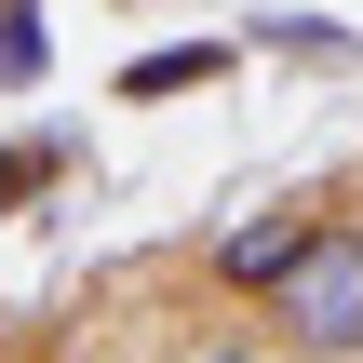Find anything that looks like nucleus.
<instances>
[{
  "instance_id": "obj_1",
  "label": "nucleus",
  "mask_w": 363,
  "mask_h": 363,
  "mask_svg": "<svg viewBox=\"0 0 363 363\" xmlns=\"http://www.w3.org/2000/svg\"><path fill=\"white\" fill-rule=\"evenodd\" d=\"M269 323H283L296 363H363V216H323L310 229V256L283 269Z\"/></svg>"
},
{
  "instance_id": "obj_2",
  "label": "nucleus",
  "mask_w": 363,
  "mask_h": 363,
  "mask_svg": "<svg viewBox=\"0 0 363 363\" xmlns=\"http://www.w3.org/2000/svg\"><path fill=\"white\" fill-rule=\"evenodd\" d=\"M310 229H323V202H256V216H242V229H229V242L202 256V269H216V296L269 310V296H283V269L310 256Z\"/></svg>"
},
{
  "instance_id": "obj_3",
  "label": "nucleus",
  "mask_w": 363,
  "mask_h": 363,
  "mask_svg": "<svg viewBox=\"0 0 363 363\" xmlns=\"http://www.w3.org/2000/svg\"><path fill=\"white\" fill-rule=\"evenodd\" d=\"M216 81H229V40H162V54H135L108 94H121V108H162V94H216Z\"/></svg>"
},
{
  "instance_id": "obj_4",
  "label": "nucleus",
  "mask_w": 363,
  "mask_h": 363,
  "mask_svg": "<svg viewBox=\"0 0 363 363\" xmlns=\"http://www.w3.org/2000/svg\"><path fill=\"white\" fill-rule=\"evenodd\" d=\"M256 54H296V67H363V40L337 27V13H283V0L256 13Z\"/></svg>"
},
{
  "instance_id": "obj_5",
  "label": "nucleus",
  "mask_w": 363,
  "mask_h": 363,
  "mask_svg": "<svg viewBox=\"0 0 363 363\" xmlns=\"http://www.w3.org/2000/svg\"><path fill=\"white\" fill-rule=\"evenodd\" d=\"M40 81H54V13L0 0V94H40Z\"/></svg>"
},
{
  "instance_id": "obj_6",
  "label": "nucleus",
  "mask_w": 363,
  "mask_h": 363,
  "mask_svg": "<svg viewBox=\"0 0 363 363\" xmlns=\"http://www.w3.org/2000/svg\"><path fill=\"white\" fill-rule=\"evenodd\" d=\"M67 162H81V135H27V148H0V216H13L27 189H54Z\"/></svg>"
}]
</instances>
